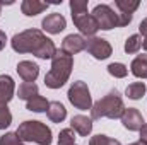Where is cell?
Here are the masks:
<instances>
[{"instance_id":"cell-32","label":"cell","mask_w":147,"mask_h":145,"mask_svg":"<svg viewBox=\"0 0 147 145\" xmlns=\"http://www.w3.org/2000/svg\"><path fill=\"white\" fill-rule=\"evenodd\" d=\"M5 44H7V36H5L3 31H0V51L5 48Z\"/></svg>"},{"instance_id":"cell-22","label":"cell","mask_w":147,"mask_h":145,"mask_svg":"<svg viewBox=\"0 0 147 145\" xmlns=\"http://www.w3.org/2000/svg\"><path fill=\"white\" fill-rule=\"evenodd\" d=\"M142 41H144V38L140 36V34H132V36H128L127 41H125V53H127V55L137 53V51L142 48Z\"/></svg>"},{"instance_id":"cell-21","label":"cell","mask_w":147,"mask_h":145,"mask_svg":"<svg viewBox=\"0 0 147 145\" xmlns=\"http://www.w3.org/2000/svg\"><path fill=\"white\" fill-rule=\"evenodd\" d=\"M116 9L120 10V14H130L134 15V12L140 7L139 0H115Z\"/></svg>"},{"instance_id":"cell-3","label":"cell","mask_w":147,"mask_h":145,"mask_svg":"<svg viewBox=\"0 0 147 145\" xmlns=\"http://www.w3.org/2000/svg\"><path fill=\"white\" fill-rule=\"evenodd\" d=\"M123 111H125L123 99L120 97V94L116 91H111L105 97H101L98 103L92 104V108H91V119H101V118L116 119V118H121Z\"/></svg>"},{"instance_id":"cell-17","label":"cell","mask_w":147,"mask_h":145,"mask_svg":"<svg viewBox=\"0 0 147 145\" xmlns=\"http://www.w3.org/2000/svg\"><path fill=\"white\" fill-rule=\"evenodd\" d=\"M130 72L137 79H147V53L146 55H139V56H135L132 60Z\"/></svg>"},{"instance_id":"cell-1","label":"cell","mask_w":147,"mask_h":145,"mask_svg":"<svg viewBox=\"0 0 147 145\" xmlns=\"http://www.w3.org/2000/svg\"><path fill=\"white\" fill-rule=\"evenodd\" d=\"M10 46L16 53H33L39 60H51L57 46L39 29H26L10 39Z\"/></svg>"},{"instance_id":"cell-11","label":"cell","mask_w":147,"mask_h":145,"mask_svg":"<svg viewBox=\"0 0 147 145\" xmlns=\"http://www.w3.org/2000/svg\"><path fill=\"white\" fill-rule=\"evenodd\" d=\"M60 50L63 53L74 56V55H77V53H80V51L86 50V38L80 36V34H69V36L63 38Z\"/></svg>"},{"instance_id":"cell-4","label":"cell","mask_w":147,"mask_h":145,"mask_svg":"<svg viewBox=\"0 0 147 145\" xmlns=\"http://www.w3.org/2000/svg\"><path fill=\"white\" fill-rule=\"evenodd\" d=\"M16 133L19 135L22 142H34L38 145H51L53 142L50 126H46L45 123L36 121V119H28L21 123Z\"/></svg>"},{"instance_id":"cell-12","label":"cell","mask_w":147,"mask_h":145,"mask_svg":"<svg viewBox=\"0 0 147 145\" xmlns=\"http://www.w3.org/2000/svg\"><path fill=\"white\" fill-rule=\"evenodd\" d=\"M17 73L24 82H34L38 79V75H39V67L34 62L22 60V62L17 63Z\"/></svg>"},{"instance_id":"cell-14","label":"cell","mask_w":147,"mask_h":145,"mask_svg":"<svg viewBox=\"0 0 147 145\" xmlns=\"http://www.w3.org/2000/svg\"><path fill=\"white\" fill-rule=\"evenodd\" d=\"M70 128L75 133H79L80 137H87L92 132V119L84 116V114H77L70 119Z\"/></svg>"},{"instance_id":"cell-10","label":"cell","mask_w":147,"mask_h":145,"mask_svg":"<svg viewBox=\"0 0 147 145\" xmlns=\"http://www.w3.org/2000/svg\"><path fill=\"white\" fill-rule=\"evenodd\" d=\"M41 28L50 33V34H60L65 28H67V21L65 17L60 14V12H53V14H48L43 22H41Z\"/></svg>"},{"instance_id":"cell-24","label":"cell","mask_w":147,"mask_h":145,"mask_svg":"<svg viewBox=\"0 0 147 145\" xmlns=\"http://www.w3.org/2000/svg\"><path fill=\"white\" fill-rule=\"evenodd\" d=\"M58 145H75V132L72 128H63L58 135Z\"/></svg>"},{"instance_id":"cell-31","label":"cell","mask_w":147,"mask_h":145,"mask_svg":"<svg viewBox=\"0 0 147 145\" xmlns=\"http://www.w3.org/2000/svg\"><path fill=\"white\" fill-rule=\"evenodd\" d=\"M139 132H140V142L147 144V123H144V126H142Z\"/></svg>"},{"instance_id":"cell-35","label":"cell","mask_w":147,"mask_h":145,"mask_svg":"<svg viewBox=\"0 0 147 145\" xmlns=\"http://www.w3.org/2000/svg\"><path fill=\"white\" fill-rule=\"evenodd\" d=\"M0 14H2V3H0Z\"/></svg>"},{"instance_id":"cell-27","label":"cell","mask_w":147,"mask_h":145,"mask_svg":"<svg viewBox=\"0 0 147 145\" xmlns=\"http://www.w3.org/2000/svg\"><path fill=\"white\" fill-rule=\"evenodd\" d=\"M89 145H121V144H120V140L110 138L106 135H94V137H91Z\"/></svg>"},{"instance_id":"cell-7","label":"cell","mask_w":147,"mask_h":145,"mask_svg":"<svg viewBox=\"0 0 147 145\" xmlns=\"http://www.w3.org/2000/svg\"><path fill=\"white\" fill-rule=\"evenodd\" d=\"M86 50L96 60H106V58H110L111 53H113V48H111L110 43L105 38H98V36H92V38L86 39Z\"/></svg>"},{"instance_id":"cell-9","label":"cell","mask_w":147,"mask_h":145,"mask_svg":"<svg viewBox=\"0 0 147 145\" xmlns=\"http://www.w3.org/2000/svg\"><path fill=\"white\" fill-rule=\"evenodd\" d=\"M121 125L128 130V132H139L144 126V116L140 114V111L135 108H125L123 114H121Z\"/></svg>"},{"instance_id":"cell-5","label":"cell","mask_w":147,"mask_h":145,"mask_svg":"<svg viewBox=\"0 0 147 145\" xmlns=\"http://www.w3.org/2000/svg\"><path fill=\"white\" fill-rule=\"evenodd\" d=\"M67 96H69V101H70V104H72L74 108L82 109V111L92 108V97H91L89 87L82 80L74 82L72 85H70V89H69Z\"/></svg>"},{"instance_id":"cell-28","label":"cell","mask_w":147,"mask_h":145,"mask_svg":"<svg viewBox=\"0 0 147 145\" xmlns=\"http://www.w3.org/2000/svg\"><path fill=\"white\" fill-rule=\"evenodd\" d=\"M0 145H24V142L19 138V135L14 132H9V133H3L0 137Z\"/></svg>"},{"instance_id":"cell-30","label":"cell","mask_w":147,"mask_h":145,"mask_svg":"<svg viewBox=\"0 0 147 145\" xmlns=\"http://www.w3.org/2000/svg\"><path fill=\"white\" fill-rule=\"evenodd\" d=\"M139 34L147 38V19H144V21L140 22V26H139Z\"/></svg>"},{"instance_id":"cell-33","label":"cell","mask_w":147,"mask_h":145,"mask_svg":"<svg viewBox=\"0 0 147 145\" xmlns=\"http://www.w3.org/2000/svg\"><path fill=\"white\" fill-rule=\"evenodd\" d=\"M142 48L147 51V38H144V41H142Z\"/></svg>"},{"instance_id":"cell-19","label":"cell","mask_w":147,"mask_h":145,"mask_svg":"<svg viewBox=\"0 0 147 145\" xmlns=\"http://www.w3.org/2000/svg\"><path fill=\"white\" fill-rule=\"evenodd\" d=\"M38 85L34 82H22L21 85H19V89H17V96H19V99H24V101H29L31 97H34L38 96Z\"/></svg>"},{"instance_id":"cell-18","label":"cell","mask_w":147,"mask_h":145,"mask_svg":"<svg viewBox=\"0 0 147 145\" xmlns=\"http://www.w3.org/2000/svg\"><path fill=\"white\" fill-rule=\"evenodd\" d=\"M50 106V103L46 101V97H43V96H34V97H31L29 101H26V109L28 111H33V113H45L46 109Z\"/></svg>"},{"instance_id":"cell-2","label":"cell","mask_w":147,"mask_h":145,"mask_svg":"<svg viewBox=\"0 0 147 145\" xmlns=\"http://www.w3.org/2000/svg\"><path fill=\"white\" fill-rule=\"evenodd\" d=\"M74 68V56L57 50L51 58V68L45 75V85L50 89H60L67 84Z\"/></svg>"},{"instance_id":"cell-8","label":"cell","mask_w":147,"mask_h":145,"mask_svg":"<svg viewBox=\"0 0 147 145\" xmlns=\"http://www.w3.org/2000/svg\"><path fill=\"white\" fill-rule=\"evenodd\" d=\"M72 21L75 24V28L79 29L80 36L92 38L96 36V33L99 31L96 19L92 17V14H80V15H72Z\"/></svg>"},{"instance_id":"cell-16","label":"cell","mask_w":147,"mask_h":145,"mask_svg":"<svg viewBox=\"0 0 147 145\" xmlns=\"http://www.w3.org/2000/svg\"><path fill=\"white\" fill-rule=\"evenodd\" d=\"M46 114H48L50 121H53V123H62V121L67 118V109H65V106H63L62 103L53 101V103H50V106L46 109Z\"/></svg>"},{"instance_id":"cell-13","label":"cell","mask_w":147,"mask_h":145,"mask_svg":"<svg viewBox=\"0 0 147 145\" xmlns=\"http://www.w3.org/2000/svg\"><path fill=\"white\" fill-rule=\"evenodd\" d=\"M16 92V82L10 75H0V106L7 104Z\"/></svg>"},{"instance_id":"cell-15","label":"cell","mask_w":147,"mask_h":145,"mask_svg":"<svg viewBox=\"0 0 147 145\" xmlns=\"http://www.w3.org/2000/svg\"><path fill=\"white\" fill-rule=\"evenodd\" d=\"M48 5H50L48 2H41V0H24V2L21 3V10H22L24 15L34 17L38 14L45 12V10L48 9Z\"/></svg>"},{"instance_id":"cell-25","label":"cell","mask_w":147,"mask_h":145,"mask_svg":"<svg viewBox=\"0 0 147 145\" xmlns=\"http://www.w3.org/2000/svg\"><path fill=\"white\" fill-rule=\"evenodd\" d=\"M89 2L87 0H70V12L72 15H80V14H89L87 12Z\"/></svg>"},{"instance_id":"cell-6","label":"cell","mask_w":147,"mask_h":145,"mask_svg":"<svg viewBox=\"0 0 147 145\" xmlns=\"http://www.w3.org/2000/svg\"><path fill=\"white\" fill-rule=\"evenodd\" d=\"M92 17L98 22V28L103 31H110L118 28V14H115V10L106 3H99L92 9Z\"/></svg>"},{"instance_id":"cell-20","label":"cell","mask_w":147,"mask_h":145,"mask_svg":"<svg viewBox=\"0 0 147 145\" xmlns=\"http://www.w3.org/2000/svg\"><path fill=\"white\" fill-rule=\"evenodd\" d=\"M146 84L144 82H134V84H130L128 87H127V91H125V94H127V97L128 99H134V101H137V99H142L144 96H146Z\"/></svg>"},{"instance_id":"cell-29","label":"cell","mask_w":147,"mask_h":145,"mask_svg":"<svg viewBox=\"0 0 147 145\" xmlns=\"http://www.w3.org/2000/svg\"><path fill=\"white\" fill-rule=\"evenodd\" d=\"M132 19H134V15H130V14H118V28L128 26L132 22Z\"/></svg>"},{"instance_id":"cell-34","label":"cell","mask_w":147,"mask_h":145,"mask_svg":"<svg viewBox=\"0 0 147 145\" xmlns=\"http://www.w3.org/2000/svg\"><path fill=\"white\" fill-rule=\"evenodd\" d=\"M128 145H147V144H144V142L139 140V142H134V144H128Z\"/></svg>"},{"instance_id":"cell-23","label":"cell","mask_w":147,"mask_h":145,"mask_svg":"<svg viewBox=\"0 0 147 145\" xmlns=\"http://www.w3.org/2000/svg\"><path fill=\"white\" fill-rule=\"evenodd\" d=\"M108 73H110L111 77H115V79H125L127 77V73H128V68L123 65V63H110L108 65Z\"/></svg>"},{"instance_id":"cell-26","label":"cell","mask_w":147,"mask_h":145,"mask_svg":"<svg viewBox=\"0 0 147 145\" xmlns=\"http://www.w3.org/2000/svg\"><path fill=\"white\" fill-rule=\"evenodd\" d=\"M10 123H12V113L7 108V104H2L0 106V130L9 128Z\"/></svg>"}]
</instances>
